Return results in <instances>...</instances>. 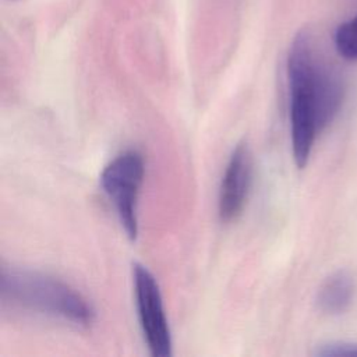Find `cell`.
<instances>
[{
	"mask_svg": "<svg viewBox=\"0 0 357 357\" xmlns=\"http://www.w3.org/2000/svg\"><path fill=\"white\" fill-rule=\"evenodd\" d=\"M0 293L14 307L59 318L78 326L95 321L91 303L66 282L25 268L4 266L0 273Z\"/></svg>",
	"mask_w": 357,
	"mask_h": 357,
	"instance_id": "cell-2",
	"label": "cell"
},
{
	"mask_svg": "<svg viewBox=\"0 0 357 357\" xmlns=\"http://www.w3.org/2000/svg\"><path fill=\"white\" fill-rule=\"evenodd\" d=\"M132 282L139 325L148 349L155 357L172 356V332L155 276L139 262L132 265Z\"/></svg>",
	"mask_w": 357,
	"mask_h": 357,
	"instance_id": "cell-4",
	"label": "cell"
},
{
	"mask_svg": "<svg viewBox=\"0 0 357 357\" xmlns=\"http://www.w3.org/2000/svg\"><path fill=\"white\" fill-rule=\"evenodd\" d=\"M144 159L137 151H126L109 162L102 174L100 185L116 208L119 220L130 240L138 234V192L144 180Z\"/></svg>",
	"mask_w": 357,
	"mask_h": 357,
	"instance_id": "cell-3",
	"label": "cell"
},
{
	"mask_svg": "<svg viewBox=\"0 0 357 357\" xmlns=\"http://www.w3.org/2000/svg\"><path fill=\"white\" fill-rule=\"evenodd\" d=\"M354 296V280L346 271H336L325 279L317 294L318 308L328 315L347 311Z\"/></svg>",
	"mask_w": 357,
	"mask_h": 357,
	"instance_id": "cell-6",
	"label": "cell"
},
{
	"mask_svg": "<svg viewBox=\"0 0 357 357\" xmlns=\"http://www.w3.org/2000/svg\"><path fill=\"white\" fill-rule=\"evenodd\" d=\"M252 183V156L247 144H238L226 165L219 187L218 213L222 222L240 216L247 202Z\"/></svg>",
	"mask_w": 357,
	"mask_h": 357,
	"instance_id": "cell-5",
	"label": "cell"
},
{
	"mask_svg": "<svg viewBox=\"0 0 357 357\" xmlns=\"http://www.w3.org/2000/svg\"><path fill=\"white\" fill-rule=\"evenodd\" d=\"M333 45L337 54L343 59L357 60V14L336 28Z\"/></svg>",
	"mask_w": 357,
	"mask_h": 357,
	"instance_id": "cell-7",
	"label": "cell"
},
{
	"mask_svg": "<svg viewBox=\"0 0 357 357\" xmlns=\"http://www.w3.org/2000/svg\"><path fill=\"white\" fill-rule=\"evenodd\" d=\"M319 357H357V342H329L319 344L314 353Z\"/></svg>",
	"mask_w": 357,
	"mask_h": 357,
	"instance_id": "cell-8",
	"label": "cell"
},
{
	"mask_svg": "<svg viewBox=\"0 0 357 357\" xmlns=\"http://www.w3.org/2000/svg\"><path fill=\"white\" fill-rule=\"evenodd\" d=\"M287 82L293 159L303 169L317 138L342 107L344 82L307 31L298 32L290 45Z\"/></svg>",
	"mask_w": 357,
	"mask_h": 357,
	"instance_id": "cell-1",
	"label": "cell"
}]
</instances>
